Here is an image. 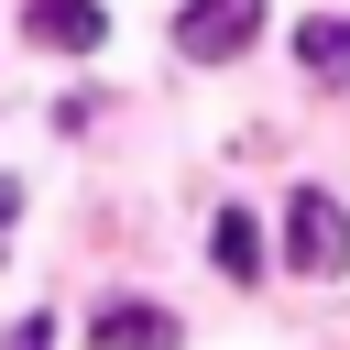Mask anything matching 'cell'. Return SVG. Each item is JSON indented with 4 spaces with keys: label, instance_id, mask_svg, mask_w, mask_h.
<instances>
[{
    "label": "cell",
    "instance_id": "obj_4",
    "mask_svg": "<svg viewBox=\"0 0 350 350\" xmlns=\"http://www.w3.org/2000/svg\"><path fill=\"white\" fill-rule=\"evenodd\" d=\"M175 339H186V328H175L164 306H131V295L88 317V350H175Z\"/></svg>",
    "mask_w": 350,
    "mask_h": 350
},
{
    "label": "cell",
    "instance_id": "obj_7",
    "mask_svg": "<svg viewBox=\"0 0 350 350\" xmlns=\"http://www.w3.org/2000/svg\"><path fill=\"white\" fill-rule=\"evenodd\" d=\"M0 350H55V317H44V306H22V317H11V339H0Z\"/></svg>",
    "mask_w": 350,
    "mask_h": 350
},
{
    "label": "cell",
    "instance_id": "obj_6",
    "mask_svg": "<svg viewBox=\"0 0 350 350\" xmlns=\"http://www.w3.org/2000/svg\"><path fill=\"white\" fill-rule=\"evenodd\" d=\"M208 252H219V273H230V284H252V273H262V230H252L241 208H230V219L208 230Z\"/></svg>",
    "mask_w": 350,
    "mask_h": 350
},
{
    "label": "cell",
    "instance_id": "obj_1",
    "mask_svg": "<svg viewBox=\"0 0 350 350\" xmlns=\"http://www.w3.org/2000/svg\"><path fill=\"white\" fill-rule=\"evenodd\" d=\"M284 262H295V273H339V262H350V208H339L328 186H295V197H284Z\"/></svg>",
    "mask_w": 350,
    "mask_h": 350
},
{
    "label": "cell",
    "instance_id": "obj_5",
    "mask_svg": "<svg viewBox=\"0 0 350 350\" xmlns=\"http://www.w3.org/2000/svg\"><path fill=\"white\" fill-rule=\"evenodd\" d=\"M295 55H306V77H350V11H317L295 33Z\"/></svg>",
    "mask_w": 350,
    "mask_h": 350
},
{
    "label": "cell",
    "instance_id": "obj_3",
    "mask_svg": "<svg viewBox=\"0 0 350 350\" xmlns=\"http://www.w3.org/2000/svg\"><path fill=\"white\" fill-rule=\"evenodd\" d=\"M22 33H33V44H66V55H98V44H109V11H98V0H33Z\"/></svg>",
    "mask_w": 350,
    "mask_h": 350
},
{
    "label": "cell",
    "instance_id": "obj_2",
    "mask_svg": "<svg viewBox=\"0 0 350 350\" xmlns=\"http://www.w3.org/2000/svg\"><path fill=\"white\" fill-rule=\"evenodd\" d=\"M262 11L273 0H186L175 11V55L186 66H230L241 44H262Z\"/></svg>",
    "mask_w": 350,
    "mask_h": 350
}]
</instances>
